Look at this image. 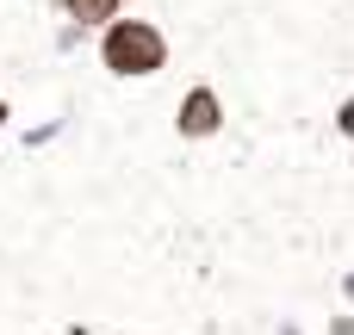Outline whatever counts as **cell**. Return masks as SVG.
I'll list each match as a JSON object with an SVG mask.
<instances>
[{"label": "cell", "mask_w": 354, "mask_h": 335, "mask_svg": "<svg viewBox=\"0 0 354 335\" xmlns=\"http://www.w3.org/2000/svg\"><path fill=\"white\" fill-rule=\"evenodd\" d=\"M100 68L112 75V81H143V75H162L168 68V37H162V25H149V19H112V25H100Z\"/></svg>", "instance_id": "obj_1"}, {"label": "cell", "mask_w": 354, "mask_h": 335, "mask_svg": "<svg viewBox=\"0 0 354 335\" xmlns=\"http://www.w3.org/2000/svg\"><path fill=\"white\" fill-rule=\"evenodd\" d=\"M218 131H224V93L212 81H193L174 106V137L180 143H212Z\"/></svg>", "instance_id": "obj_2"}, {"label": "cell", "mask_w": 354, "mask_h": 335, "mask_svg": "<svg viewBox=\"0 0 354 335\" xmlns=\"http://www.w3.org/2000/svg\"><path fill=\"white\" fill-rule=\"evenodd\" d=\"M62 6V19L75 25V31H100V25H112L131 0H56Z\"/></svg>", "instance_id": "obj_3"}, {"label": "cell", "mask_w": 354, "mask_h": 335, "mask_svg": "<svg viewBox=\"0 0 354 335\" xmlns=\"http://www.w3.org/2000/svg\"><path fill=\"white\" fill-rule=\"evenodd\" d=\"M336 137H348V143H354V93H348V99H336Z\"/></svg>", "instance_id": "obj_4"}, {"label": "cell", "mask_w": 354, "mask_h": 335, "mask_svg": "<svg viewBox=\"0 0 354 335\" xmlns=\"http://www.w3.org/2000/svg\"><path fill=\"white\" fill-rule=\"evenodd\" d=\"M0 131H12V99L0 93Z\"/></svg>", "instance_id": "obj_5"}, {"label": "cell", "mask_w": 354, "mask_h": 335, "mask_svg": "<svg viewBox=\"0 0 354 335\" xmlns=\"http://www.w3.org/2000/svg\"><path fill=\"white\" fill-rule=\"evenodd\" d=\"M342 298H348V305H354V274H342Z\"/></svg>", "instance_id": "obj_6"}]
</instances>
